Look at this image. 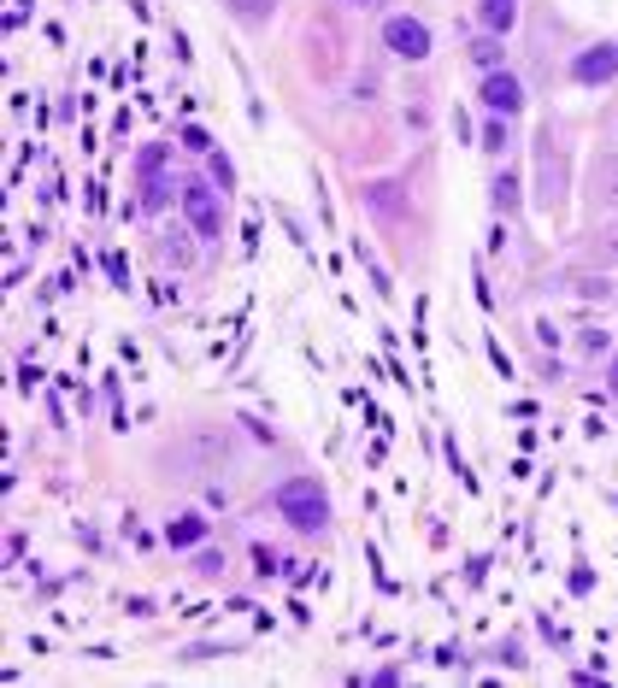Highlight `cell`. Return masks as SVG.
<instances>
[{
	"label": "cell",
	"mask_w": 618,
	"mask_h": 688,
	"mask_svg": "<svg viewBox=\"0 0 618 688\" xmlns=\"http://www.w3.org/2000/svg\"><path fill=\"white\" fill-rule=\"evenodd\" d=\"M536 177H542L536 200H542V206H560V189H565V159H560V147H554L548 136H542V154H536Z\"/></svg>",
	"instance_id": "obj_6"
},
{
	"label": "cell",
	"mask_w": 618,
	"mask_h": 688,
	"mask_svg": "<svg viewBox=\"0 0 618 688\" xmlns=\"http://www.w3.org/2000/svg\"><path fill=\"white\" fill-rule=\"evenodd\" d=\"M577 295H583V300H613V282H606V277H589V282H577Z\"/></svg>",
	"instance_id": "obj_19"
},
{
	"label": "cell",
	"mask_w": 618,
	"mask_h": 688,
	"mask_svg": "<svg viewBox=\"0 0 618 688\" xmlns=\"http://www.w3.org/2000/svg\"><path fill=\"white\" fill-rule=\"evenodd\" d=\"M613 394H618V365H613Z\"/></svg>",
	"instance_id": "obj_26"
},
{
	"label": "cell",
	"mask_w": 618,
	"mask_h": 688,
	"mask_svg": "<svg viewBox=\"0 0 618 688\" xmlns=\"http://www.w3.org/2000/svg\"><path fill=\"white\" fill-rule=\"evenodd\" d=\"M165 200H171V183H165V177H148V189H141V206H148V212H159Z\"/></svg>",
	"instance_id": "obj_16"
},
{
	"label": "cell",
	"mask_w": 618,
	"mask_h": 688,
	"mask_svg": "<svg viewBox=\"0 0 618 688\" xmlns=\"http://www.w3.org/2000/svg\"><path fill=\"white\" fill-rule=\"evenodd\" d=\"M512 200H519V183H512V177L501 171V177H495V206H501V212H512Z\"/></svg>",
	"instance_id": "obj_17"
},
{
	"label": "cell",
	"mask_w": 618,
	"mask_h": 688,
	"mask_svg": "<svg viewBox=\"0 0 618 688\" xmlns=\"http://www.w3.org/2000/svg\"><path fill=\"white\" fill-rule=\"evenodd\" d=\"M348 6H377V0H348Z\"/></svg>",
	"instance_id": "obj_25"
},
{
	"label": "cell",
	"mask_w": 618,
	"mask_h": 688,
	"mask_svg": "<svg viewBox=\"0 0 618 688\" xmlns=\"http://www.w3.org/2000/svg\"><path fill=\"white\" fill-rule=\"evenodd\" d=\"M394 189H401V183H371V189H366L371 212H377V218H389V224L401 218V195H394Z\"/></svg>",
	"instance_id": "obj_11"
},
{
	"label": "cell",
	"mask_w": 618,
	"mask_h": 688,
	"mask_svg": "<svg viewBox=\"0 0 618 688\" xmlns=\"http://www.w3.org/2000/svg\"><path fill=\"white\" fill-rule=\"evenodd\" d=\"M478 18L489 36H506V29L519 24V0H478Z\"/></svg>",
	"instance_id": "obj_8"
},
{
	"label": "cell",
	"mask_w": 618,
	"mask_h": 688,
	"mask_svg": "<svg viewBox=\"0 0 618 688\" xmlns=\"http://www.w3.org/2000/svg\"><path fill=\"white\" fill-rule=\"evenodd\" d=\"M471 59H478L483 71H501V36H483V42H471Z\"/></svg>",
	"instance_id": "obj_13"
},
{
	"label": "cell",
	"mask_w": 618,
	"mask_h": 688,
	"mask_svg": "<svg viewBox=\"0 0 618 688\" xmlns=\"http://www.w3.org/2000/svg\"><path fill=\"white\" fill-rule=\"evenodd\" d=\"M277 512L295 524L301 535H324V530H330V494H324L312 477L283 482V489H277Z\"/></svg>",
	"instance_id": "obj_1"
},
{
	"label": "cell",
	"mask_w": 618,
	"mask_h": 688,
	"mask_svg": "<svg viewBox=\"0 0 618 688\" xmlns=\"http://www.w3.org/2000/svg\"><path fill=\"white\" fill-rule=\"evenodd\" d=\"M230 13L248 18V24H266V18H271V0H230Z\"/></svg>",
	"instance_id": "obj_15"
},
{
	"label": "cell",
	"mask_w": 618,
	"mask_h": 688,
	"mask_svg": "<svg viewBox=\"0 0 618 688\" xmlns=\"http://www.w3.org/2000/svg\"><path fill=\"white\" fill-rule=\"evenodd\" d=\"M483 106H489V113H501V118H512V113L524 106L519 77H512V71H489V77H483Z\"/></svg>",
	"instance_id": "obj_5"
},
{
	"label": "cell",
	"mask_w": 618,
	"mask_h": 688,
	"mask_svg": "<svg viewBox=\"0 0 618 688\" xmlns=\"http://www.w3.org/2000/svg\"><path fill=\"white\" fill-rule=\"evenodd\" d=\"M165 541L171 548H200V541H207V518H177L165 530Z\"/></svg>",
	"instance_id": "obj_12"
},
{
	"label": "cell",
	"mask_w": 618,
	"mask_h": 688,
	"mask_svg": "<svg viewBox=\"0 0 618 688\" xmlns=\"http://www.w3.org/2000/svg\"><path fill=\"white\" fill-rule=\"evenodd\" d=\"M183 141L195 147V154H212V141H207V130H183Z\"/></svg>",
	"instance_id": "obj_24"
},
{
	"label": "cell",
	"mask_w": 618,
	"mask_h": 688,
	"mask_svg": "<svg viewBox=\"0 0 618 688\" xmlns=\"http://www.w3.org/2000/svg\"><path fill=\"white\" fill-rule=\"evenodd\" d=\"M159 259H165L171 271H189V265H195V248H189L183 230H165V236H159Z\"/></svg>",
	"instance_id": "obj_10"
},
{
	"label": "cell",
	"mask_w": 618,
	"mask_h": 688,
	"mask_svg": "<svg viewBox=\"0 0 618 688\" xmlns=\"http://www.w3.org/2000/svg\"><path fill=\"white\" fill-rule=\"evenodd\" d=\"M536 341H542V348H560V330H554V323L542 318V323H536Z\"/></svg>",
	"instance_id": "obj_23"
},
{
	"label": "cell",
	"mask_w": 618,
	"mask_h": 688,
	"mask_svg": "<svg viewBox=\"0 0 618 688\" xmlns=\"http://www.w3.org/2000/svg\"><path fill=\"white\" fill-rule=\"evenodd\" d=\"M595 206H618V154H601L595 159Z\"/></svg>",
	"instance_id": "obj_7"
},
{
	"label": "cell",
	"mask_w": 618,
	"mask_h": 688,
	"mask_svg": "<svg viewBox=\"0 0 618 688\" xmlns=\"http://www.w3.org/2000/svg\"><path fill=\"white\" fill-rule=\"evenodd\" d=\"M159 165H165V141H148V147L136 154V171L141 177H159Z\"/></svg>",
	"instance_id": "obj_14"
},
{
	"label": "cell",
	"mask_w": 618,
	"mask_h": 688,
	"mask_svg": "<svg viewBox=\"0 0 618 688\" xmlns=\"http://www.w3.org/2000/svg\"><path fill=\"white\" fill-rule=\"evenodd\" d=\"M253 571H259V576H271V571H277V553H271L266 541H259V548H253Z\"/></svg>",
	"instance_id": "obj_21"
},
{
	"label": "cell",
	"mask_w": 618,
	"mask_h": 688,
	"mask_svg": "<svg viewBox=\"0 0 618 688\" xmlns=\"http://www.w3.org/2000/svg\"><path fill=\"white\" fill-rule=\"evenodd\" d=\"M383 42H389L394 59H424L430 54V29H424L419 18H389V24H383Z\"/></svg>",
	"instance_id": "obj_3"
},
{
	"label": "cell",
	"mask_w": 618,
	"mask_h": 688,
	"mask_svg": "<svg viewBox=\"0 0 618 688\" xmlns=\"http://www.w3.org/2000/svg\"><path fill=\"white\" fill-rule=\"evenodd\" d=\"M577 341H583V353H606V330H583Z\"/></svg>",
	"instance_id": "obj_22"
},
{
	"label": "cell",
	"mask_w": 618,
	"mask_h": 688,
	"mask_svg": "<svg viewBox=\"0 0 618 688\" xmlns=\"http://www.w3.org/2000/svg\"><path fill=\"white\" fill-rule=\"evenodd\" d=\"M195 571H200V576H224V553H212V548H207V553L195 559Z\"/></svg>",
	"instance_id": "obj_20"
},
{
	"label": "cell",
	"mask_w": 618,
	"mask_h": 688,
	"mask_svg": "<svg viewBox=\"0 0 618 688\" xmlns=\"http://www.w3.org/2000/svg\"><path fill=\"white\" fill-rule=\"evenodd\" d=\"M483 147H489V154H506V118H489V130H483Z\"/></svg>",
	"instance_id": "obj_18"
},
{
	"label": "cell",
	"mask_w": 618,
	"mask_h": 688,
	"mask_svg": "<svg viewBox=\"0 0 618 688\" xmlns=\"http://www.w3.org/2000/svg\"><path fill=\"white\" fill-rule=\"evenodd\" d=\"M583 253H589L595 265H613V259H618V218H613V224H595L589 241H583Z\"/></svg>",
	"instance_id": "obj_9"
},
{
	"label": "cell",
	"mask_w": 618,
	"mask_h": 688,
	"mask_svg": "<svg viewBox=\"0 0 618 688\" xmlns=\"http://www.w3.org/2000/svg\"><path fill=\"white\" fill-rule=\"evenodd\" d=\"M183 212H189V230L200 241L224 236V200L212 195V183H183Z\"/></svg>",
	"instance_id": "obj_2"
},
{
	"label": "cell",
	"mask_w": 618,
	"mask_h": 688,
	"mask_svg": "<svg viewBox=\"0 0 618 688\" xmlns=\"http://www.w3.org/2000/svg\"><path fill=\"white\" fill-rule=\"evenodd\" d=\"M571 77L577 83H613L618 77V47L613 42H595V47H583V54H577V65H571Z\"/></svg>",
	"instance_id": "obj_4"
}]
</instances>
